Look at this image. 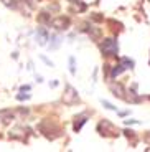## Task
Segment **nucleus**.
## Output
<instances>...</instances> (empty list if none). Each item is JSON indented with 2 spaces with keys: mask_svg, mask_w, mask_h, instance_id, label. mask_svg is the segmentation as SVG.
<instances>
[{
  "mask_svg": "<svg viewBox=\"0 0 150 152\" xmlns=\"http://www.w3.org/2000/svg\"><path fill=\"white\" fill-rule=\"evenodd\" d=\"M50 86H51V88H56V86H58V81H53V83H50Z\"/></svg>",
  "mask_w": 150,
  "mask_h": 152,
  "instance_id": "21",
  "label": "nucleus"
},
{
  "mask_svg": "<svg viewBox=\"0 0 150 152\" xmlns=\"http://www.w3.org/2000/svg\"><path fill=\"white\" fill-rule=\"evenodd\" d=\"M51 45H50V50H56L58 46L61 45V37H51Z\"/></svg>",
  "mask_w": 150,
  "mask_h": 152,
  "instance_id": "12",
  "label": "nucleus"
},
{
  "mask_svg": "<svg viewBox=\"0 0 150 152\" xmlns=\"http://www.w3.org/2000/svg\"><path fill=\"white\" fill-rule=\"evenodd\" d=\"M98 131L102 134V136H119V131L116 129V126L112 122H109L107 119L101 121L98 124Z\"/></svg>",
  "mask_w": 150,
  "mask_h": 152,
  "instance_id": "3",
  "label": "nucleus"
},
{
  "mask_svg": "<svg viewBox=\"0 0 150 152\" xmlns=\"http://www.w3.org/2000/svg\"><path fill=\"white\" fill-rule=\"evenodd\" d=\"M120 63L125 66V69H132L135 66V63L130 60V58H120Z\"/></svg>",
  "mask_w": 150,
  "mask_h": 152,
  "instance_id": "11",
  "label": "nucleus"
},
{
  "mask_svg": "<svg viewBox=\"0 0 150 152\" xmlns=\"http://www.w3.org/2000/svg\"><path fill=\"white\" fill-rule=\"evenodd\" d=\"M36 40H38V43H40V45H45V43L48 42V31H46L45 28H38Z\"/></svg>",
  "mask_w": 150,
  "mask_h": 152,
  "instance_id": "6",
  "label": "nucleus"
},
{
  "mask_svg": "<svg viewBox=\"0 0 150 152\" xmlns=\"http://www.w3.org/2000/svg\"><path fill=\"white\" fill-rule=\"evenodd\" d=\"M69 2H73V4H74V2H78V0H69Z\"/></svg>",
  "mask_w": 150,
  "mask_h": 152,
  "instance_id": "22",
  "label": "nucleus"
},
{
  "mask_svg": "<svg viewBox=\"0 0 150 152\" xmlns=\"http://www.w3.org/2000/svg\"><path fill=\"white\" fill-rule=\"evenodd\" d=\"M22 91H30V86L26 84V86H22Z\"/></svg>",
  "mask_w": 150,
  "mask_h": 152,
  "instance_id": "20",
  "label": "nucleus"
},
{
  "mask_svg": "<svg viewBox=\"0 0 150 152\" xmlns=\"http://www.w3.org/2000/svg\"><path fill=\"white\" fill-rule=\"evenodd\" d=\"M0 119L4 122H10L12 119H13V113H12V111H2V113H0Z\"/></svg>",
  "mask_w": 150,
  "mask_h": 152,
  "instance_id": "10",
  "label": "nucleus"
},
{
  "mask_svg": "<svg viewBox=\"0 0 150 152\" xmlns=\"http://www.w3.org/2000/svg\"><path fill=\"white\" fill-rule=\"evenodd\" d=\"M125 124H139V121H135V119H129V121H125Z\"/></svg>",
  "mask_w": 150,
  "mask_h": 152,
  "instance_id": "19",
  "label": "nucleus"
},
{
  "mask_svg": "<svg viewBox=\"0 0 150 152\" xmlns=\"http://www.w3.org/2000/svg\"><path fill=\"white\" fill-rule=\"evenodd\" d=\"M111 91L114 93V96H116V98L127 99V98L124 96V88H122V84H112V86H111Z\"/></svg>",
  "mask_w": 150,
  "mask_h": 152,
  "instance_id": "7",
  "label": "nucleus"
},
{
  "mask_svg": "<svg viewBox=\"0 0 150 152\" xmlns=\"http://www.w3.org/2000/svg\"><path fill=\"white\" fill-rule=\"evenodd\" d=\"M87 33H89V37L92 38V40H99V38H101V28L89 27V30H87Z\"/></svg>",
  "mask_w": 150,
  "mask_h": 152,
  "instance_id": "8",
  "label": "nucleus"
},
{
  "mask_svg": "<svg viewBox=\"0 0 150 152\" xmlns=\"http://www.w3.org/2000/svg\"><path fill=\"white\" fill-rule=\"evenodd\" d=\"M17 99L18 101H26V99H30V94H25V91H22L17 94Z\"/></svg>",
  "mask_w": 150,
  "mask_h": 152,
  "instance_id": "15",
  "label": "nucleus"
},
{
  "mask_svg": "<svg viewBox=\"0 0 150 152\" xmlns=\"http://www.w3.org/2000/svg\"><path fill=\"white\" fill-rule=\"evenodd\" d=\"M69 71H71V75H76V61H74V56H69Z\"/></svg>",
  "mask_w": 150,
  "mask_h": 152,
  "instance_id": "14",
  "label": "nucleus"
},
{
  "mask_svg": "<svg viewBox=\"0 0 150 152\" xmlns=\"http://www.w3.org/2000/svg\"><path fill=\"white\" fill-rule=\"evenodd\" d=\"M124 69H125V66L122 65V63L116 65V66L112 68V71H111V78H116V76H119L120 73H124Z\"/></svg>",
  "mask_w": 150,
  "mask_h": 152,
  "instance_id": "9",
  "label": "nucleus"
},
{
  "mask_svg": "<svg viewBox=\"0 0 150 152\" xmlns=\"http://www.w3.org/2000/svg\"><path fill=\"white\" fill-rule=\"evenodd\" d=\"M101 51L104 56H117L119 53V43L116 38H106L101 43Z\"/></svg>",
  "mask_w": 150,
  "mask_h": 152,
  "instance_id": "1",
  "label": "nucleus"
},
{
  "mask_svg": "<svg viewBox=\"0 0 150 152\" xmlns=\"http://www.w3.org/2000/svg\"><path fill=\"white\" fill-rule=\"evenodd\" d=\"M101 103H102V106H104V107H107V109H111V111H117V107H114L112 104H111V103H107V101H104V99H102Z\"/></svg>",
  "mask_w": 150,
  "mask_h": 152,
  "instance_id": "17",
  "label": "nucleus"
},
{
  "mask_svg": "<svg viewBox=\"0 0 150 152\" xmlns=\"http://www.w3.org/2000/svg\"><path fill=\"white\" fill-rule=\"evenodd\" d=\"M86 121H87V113L81 114V116H78V118L74 119V131H76V132L81 131V127L86 124Z\"/></svg>",
  "mask_w": 150,
  "mask_h": 152,
  "instance_id": "5",
  "label": "nucleus"
},
{
  "mask_svg": "<svg viewBox=\"0 0 150 152\" xmlns=\"http://www.w3.org/2000/svg\"><path fill=\"white\" fill-rule=\"evenodd\" d=\"M40 58H42V61H45V63H46V65H48V66H53V63H51V61H50V60H48V58H46V56H43V55H42V56H40Z\"/></svg>",
  "mask_w": 150,
  "mask_h": 152,
  "instance_id": "18",
  "label": "nucleus"
},
{
  "mask_svg": "<svg viewBox=\"0 0 150 152\" xmlns=\"http://www.w3.org/2000/svg\"><path fill=\"white\" fill-rule=\"evenodd\" d=\"M63 103L68 104V106H73V104L79 103L78 91H76L71 84H66V89H64V94H63Z\"/></svg>",
  "mask_w": 150,
  "mask_h": 152,
  "instance_id": "2",
  "label": "nucleus"
},
{
  "mask_svg": "<svg viewBox=\"0 0 150 152\" xmlns=\"http://www.w3.org/2000/svg\"><path fill=\"white\" fill-rule=\"evenodd\" d=\"M15 2H17V0H4V4L7 5V7H10V8H17Z\"/></svg>",
  "mask_w": 150,
  "mask_h": 152,
  "instance_id": "16",
  "label": "nucleus"
},
{
  "mask_svg": "<svg viewBox=\"0 0 150 152\" xmlns=\"http://www.w3.org/2000/svg\"><path fill=\"white\" fill-rule=\"evenodd\" d=\"M69 18L68 17H55V18H51V27L56 28V30H66L68 27H69Z\"/></svg>",
  "mask_w": 150,
  "mask_h": 152,
  "instance_id": "4",
  "label": "nucleus"
},
{
  "mask_svg": "<svg viewBox=\"0 0 150 152\" xmlns=\"http://www.w3.org/2000/svg\"><path fill=\"white\" fill-rule=\"evenodd\" d=\"M38 20L42 23H51V18L48 17V13L46 12H43V13H40V17H38Z\"/></svg>",
  "mask_w": 150,
  "mask_h": 152,
  "instance_id": "13",
  "label": "nucleus"
}]
</instances>
